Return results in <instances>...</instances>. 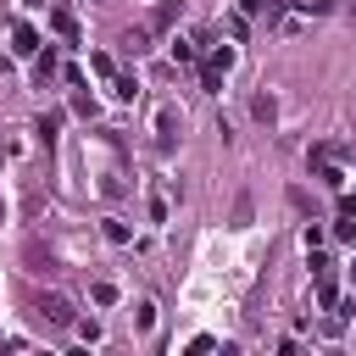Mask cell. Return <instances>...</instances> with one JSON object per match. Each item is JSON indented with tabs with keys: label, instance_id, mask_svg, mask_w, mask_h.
Returning a JSON list of instances; mask_svg holds the SVG:
<instances>
[{
	"label": "cell",
	"instance_id": "cell-9",
	"mask_svg": "<svg viewBox=\"0 0 356 356\" xmlns=\"http://www.w3.org/2000/svg\"><path fill=\"white\" fill-rule=\"evenodd\" d=\"M106 239H111V245H128L134 234H128V222H122V217H106Z\"/></svg>",
	"mask_w": 356,
	"mask_h": 356
},
{
	"label": "cell",
	"instance_id": "cell-7",
	"mask_svg": "<svg viewBox=\"0 0 356 356\" xmlns=\"http://www.w3.org/2000/svg\"><path fill=\"white\" fill-rule=\"evenodd\" d=\"M56 128H61V111H44V117H39V122H33V134H39V139H44V145H50V139H56Z\"/></svg>",
	"mask_w": 356,
	"mask_h": 356
},
{
	"label": "cell",
	"instance_id": "cell-15",
	"mask_svg": "<svg viewBox=\"0 0 356 356\" xmlns=\"http://www.w3.org/2000/svg\"><path fill=\"white\" fill-rule=\"evenodd\" d=\"M334 239H356V217H350V211H339V222H334Z\"/></svg>",
	"mask_w": 356,
	"mask_h": 356
},
{
	"label": "cell",
	"instance_id": "cell-17",
	"mask_svg": "<svg viewBox=\"0 0 356 356\" xmlns=\"http://www.w3.org/2000/svg\"><path fill=\"white\" fill-rule=\"evenodd\" d=\"M239 11H245V17H250V11H261V0H239Z\"/></svg>",
	"mask_w": 356,
	"mask_h": 356
},
{
	"label": "cell",
	"instance_id": "cell-14",
	"mask_svg": "<svg viewBox=\"0 0 356 356\" xmlns=\"http://www.w3.org/2000/svg\"><path fill=\"white\" fill-rule=\"evenodd\" d=\"M111 95H117V100H134L139 83H134V78H111Z\"/></svg>",
	"mask_w": 356,
	"mask_h": 356
},
{
	"label": "cell",
	"instance_id": "cell-6",
	"mask_svg": "<svg viewBox=\"0 0 356 356\" xmlns=\"http://www.w3.org/2000/svg\"><path fill=\"white\" fill-rule=\"evenodd\" d=\"M50 28H56L61 39H78V17H72V11H50Z\"/></svg>",
	"mask_w": 356,
	"mask_h": 356
},
{
	"label": "cell",
	"instance_id": "cell-8",
	"mask_svg": "<svg viewBox=\"0 0 356 356\" xmlns=\"http://www.w3.org/2000/svg\"><path fill=\"white\" fill-rule=\"evenodd\" d=\"M134 328H139V334H150V328H156V306H150V300H139V306H134Z\"/></svg>",
	"mask_w": 356,
	"mask_h": 356
},
{
	"label": "cell",
	"instance_id": "cell-11",
	"mask_svg": "<svg viewBox=\"0 0 356 356\" xmlns=\"http://www.w3.org/2000/svg\"><path fill=\"white\" fill-rule=\"evenodd\" d=\"M89 295H95V306H117V284H106V278H100Z\"/></svg>",
	"mask_w": 356,
	"mask_h": 356
},
{
	"label": "cell",
	"instance_id": "cell-16",
	"mask_svg": "<svg viewBox=\"0 0 356 356\" xmlns=\"http://www.w3.org/2000/svg\"><path fill=\"white\" fill-rule=\"evenodd\" d=\"M200 83H206L211 95H222V72H211V67H200Z\"/></svg>",
	"mask_w": 356,
	"mask_h": 356
},
{
	"label": "cell",
	"instance_id": "cell-12",
	"mask_svg": "<svg viewBox=\"0 0 356 356\" xmlns=\"http://www.w3.org/2000/svg\"><path fill=\"white\" fill-rule=\"evenodd\" d=\"M172 17H178V0H161V6H156V17H150V28H167Z\"/></svg>",
	"mask_w": 356,
	"mask_h": 356
},
{
	"label": "cell",
	"instance_id": "cell-2",
	"mask_svg": "<svg viewBox=\"0 0 356 356\" xmlns=\"http://www.w3.org/2000/svg\"><path fill=\"white\" fill-rule=\"evenodd\" d=\"M167 56H172L178 67H195V61H200V50H195V33H178V39H167Z\"/></svg>",
	"mask_w": 356,
	"mask_h": 356
},
{
	"label": "cell",
	"instance_id": "cell-5",
	"mask_svg": "<svg viewBox=\"0 0 356 356\" xmlns=\"http://www.w3.org/2000/svg\"><path fill=\"white\" fill-rule=\"evenodd\" d=\"M200 67H211V72H228V67H234V44H211V56H206Z\"/></svg>",
	"mask_w": 356,
	"mask_h": 356
},
{
	"label": "cell",
	"instance_id": "cell-3",
	"mask_svg": "<svg viewBox=\"0 0 356 356\" xmlns=\"http://www.w3.org/2000/svg\"><path fill=\"white\" fill-rule=\"evenodd\" d=\"M11 56H39V33H33L28 22L11 28Z\"/></svg>",
	"mask_w": 356,
	"mask_h": 356
},
{
	"label": "cell",
	"instance_id": "cell-4",
	"mask_svg": "<svg viewBox=\"0 0 356 356\" xmlns=\"http://www.w3.org/2000/svg\"><path fill=\"white\" fill-rule=\"evenodd\" d=\"M156 134H161V145H172V139H178V111H172V106H161V111H156Z\"/></svg>",
	"mask_w": 356,
	"mask_h": 356
},
{
	"label": "cell",
	"instance_id": "cell-1",
	"mask_svg": "<svg viewBox=\"0 0 356 356\" xmlns=\"http://www.w3.org/2000/svg\"><path fill=\"white\" fill-rule=\"evenodd\" d=\"M33 312H39L50 328H72V323H78V317H72V300H67V295H56V289H50V295H39V300H33Z\"/></svg>",
	"mask_w": 356,
	"mask_h": 356
},
{
	"label": "cell",
	"instance_id": "cell-13",
	"mask_svg": "<svg viewBox=\"0 0 356 356\" xmlns=\"http://www.w3.org/2000/svg\"><path fill=\"white\" fill-rule=\"evenodd\" d=\"M89 67H95L100 78H117V67H111V56H106V50H95V56H89Z\"/></svg>",
	"mask_w": 356,
	"mask_h": 356
},
{
	"label": "cell",
	"instance_id": "cell-10",
	"mask_svg": "<svg viewBox=\"0 0 356 356\" xmlns=\"http://www.w3.org/2000/svg\"><path fill=\"white\" fill-rule=\"evenodd\" d=\"M33 72H39V83H44V78L56 72V50H39V56H33Z\"/></svg>",
	"mask_w": 356,
	"mask_h": 356
}]
</instances>
